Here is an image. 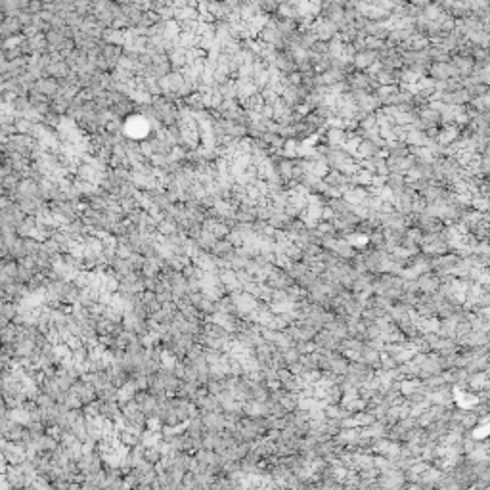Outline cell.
Returning <instances> with one entry per match:
<instances>
[{
	"label": "cell",
	"mask_w": 490,
	"mask_h": 490,
	"mask_svg": "<svg viewBox=\"0 0 490 490\" xmlns=\"http://www.w3.org/2000/svg\"><path fill=\"white\" fill-rule=\"evenodd\" d=\"M2 479L10 490H23L35 481L36 475H25L21 465H8L6 471L2 473Z\"/></svg>",
	"instance_id": "obj_1"
},
{
	"label": "cell",
	"mask_w": 490,
	"mask_h": 490,
	"mask_svg": "<svg viewBox=\"0 0 490 490\" xmlns=\"http://www.w3.org/2000/svg\"><path fill=\"white\" fill-rule=\"evenodd\" d=\"M427 73H429L431 79L437 81V83H444V81H448V79L459 77L458 71H456V67L450 63V61H448V63H433V65H429Z\"/></svg>",
	"instance_id": "obj_2"
},
{
	"label": "cell",
	"mask_w": 490,
	"mask_h": 490,
	"mask_svg": "<svg viewBox=\"0 0 490 490\" xmlns=\"http://www.w3.org/2000/svg\"><path fill=\"white\" fill-rule=\"evenodd\" d=\"M450 63L456 67L458 75L461 79H467L473 71H475V61H473L469 56H456L454 60H450Z\"/></svg>",
	"instance_id": "obj_3"
},
{
	"label": "cell",
	"mask_w": 490,
	"mask_h": 490,
	"mask_svg": "<svg viewBox=\"0 0 490 490\" xmlns=\"http://www.w3.org/2000/svg\"><path fill=\"white\" fill-rule=\"evenodd\" d=\"M33 90H36L38 94L46 96V98H52L58 94V81L56 79H50V77H44V79H38L35 85H33Z\"/></svg>",
	"instance_id": "obj_4"
},
{
	"label": "cell",
	"mask_w": 490,
	"mask_h": 490,
	"mask_svg": "<svg viewBox=\"0 0 490 490\" xmlns=\"http://www.w3.org/2000/svg\"><path fill=\"white\" fill-rule=\"evenodd\" d=\"M377 60H379V54L377 52L364 50V52H358L354 58H352V67H356V69H368V67L373 65Z\"/></svg>",
	"instance_id": "obj_5"
},
{
	"label": "cell",
	"mask_w": 490,
	"mask_h": 490,
	"mask_svg": "<svg viewBox=\"0 0 490 490\" xmlns=\"http://www.w3.org/2000/svg\"><path fill=\"white\" fill-rule=\"evenodd\" d=\"M71 75V69L67 67L65 61H52L46 69V77L50 79H56V81H63Z\"/></svg>",
	"instance_id": "obj_6"
},
{
	"label": "cell",
	"mask_w": 490,
	"mask_h": 490,
	"mask_svg": "<svg viewBox=\"0 0 490 490\" xmlns=\"http://www.w3.org/2000/svg\"><path fill=\"white\" fill-rule=\"evenodd\" d=\"M377 146L375 144H371V142L368 140H362L358 144V148H356V152H354V157L358 159H371L377 155Z\"/></svg>",
	"instance_id": "obj_7"
},
{
	"label": "cell",
	"mask_w": 490,
	"mask_h": 490,
	"mask_svg": "<svg viewBox=\"0 0 490 490\" xmlns=\"http://www.w3.org/2000/svg\"><path fill=\"white\" fill-rule=\"evenodd\" d=\"M102 40L105 44H113V46H124V31H117V29H105L104 35H102Z\"/></svg>",
	"instance_id": "obj_8"
},
{
	"label": "cell",
	"mask_w": 490,
	"mask_h": 490,
	"mask_svg": "<svg viewBox=\"0 0 490 490\" xmlns=\"http://www.w3.org/2000/svg\"><path fill=\"white\" fill-rule=\"evenodd\" d=\"M347 138V132L343 128H330L328 130V144L332 150H341Z\"/></svg>",
	"instance_id": "obj_9"
},
{
	"label": "cell",
	"mask_w": 490,
	"mask_h": 490,
	"mask_svg": "<svg viewBox=\"0 0 490 490\" xmlns=\"http://www.w3.org/2000/svg\"><path fill=\"white\" fill-rule=\"evenodd\" d=\"M438 285H440V280H438L437 276H429V274H423L420 278V281H418V289L429 293V295L437 291Z\"/></svg>",
	"instance_id": "obj_10"
},
{
	"label": "cell",
	"mask_w": 490,
	"mask_h": 490,
	"mask_svg": "<svg viewBox=\"0 0 490 490\" xmlns=\"http://www.w3.org/2000/svg\"><path fill=\"white\" fill-rule=\"evenodd\" d=\"M232 251H234V247L228 244L226 240H216V244L211 247V255L214 259H226Z\"/></svg>",
	"instance_id": "obj_11"
},
{
	"label": "cell",
	"mask_w": 490,
	"mask_h": 490,
	"mask_svg": "<svg viewBox=\"0 0 490 490\" xmlns=\"http://www.w3.org/2000/svg\"><path fill=\"white\" fill-rule=\"evenodd\" d=\"M19 326H16L14 322H10L2 332H0V343L2 345H14L16 343V337H18Z\"/></svg>",
	"instance_id": "obj_12"
},
{
	"label": "cell",
	"mask_w": 490,
	"mask_h": 490,
	"mask_svg": "<svg viewBox=\"0 0 490 490\" xmlns=\"http://www.w3.org/2000/svg\"><path fill=\"white\" fill-rule=\"evenodd\" d=\"M155 230H157V232L161 234V236H163V238H169V236H173V234H176V232H178V226H176L173 220H169V218H163V220H159V222H157Z\"/></svg>",
	"instance_id": "obj_13"
},
{
	"label": "cell",
	"mask_w": 490,
	"mask_h": 490,
	"mask_svg": "<svg viewBox=\"0 0 490 490\" xmlns=\"http://www.w3.org/2000/svg\"><path fill=\"white\" fill-rule=\"evenodd\" d=\"M489 104H490L489 94L471 98V105L475 107V113H489Z\"/></svg>",
	"instance_id": "obj_14"
},
{
	"label": "cell",
	"mask_w": 490,
	"mask_h": 490,
	"mask_svg": "<svg viewBox=\"0 0 490 490\" xmlns=\"http://www.w3.org/2000/svg\"><path fill=\"white\" fill-rule=\"evenodd\" d=\"M18 312H19L18 305H14V303H4L2 308H0V314L4 316L8 322H14L16 316H18Z\"/></svg>",
	"instance_id": "obj_15"
},
{
	"label": "cell",
	"mask_w": 490,
	"mask_h": 490,
	"mask_svg": "<svg viewBox=\"0 0 490 490\" xmlns=\"http://www.w3.org/2000/svg\"><path fill=\"white\" fill-rule=\"evenodd\" d=\"M299 140H285L283 142V155L287 157H297Z\"/></svg>",
	"instance_id": "obj_16"
},
{
	"label": "cell",
	"mask_w": 490,
	"mask_h": 490,
	"mask_svg": "<svg viewBox=\"0 0 490 490\" xmlns=\"http://www.w3.org/2000/svg\"><path fill=\"white\" fill-rule=\"evenodd\" d=\"M8 324H10V322H8V320H6V318H4V316L0 314V332H2V330H4V328H6V326H8Z\"/></svg>",
	"instance_id": "obj_17"
},
{
	"label": "cell",
	"mask_w": 490,
	"mask_h": 490,
	"mask_svg": "<svg viewBox=\"0 0 490 490\" xmlns=\"http://www.w3.org/2000/svg\"><path fill=\"white\" fill-rule=\"evenodd\" d=\"M4 18H6V16H4V14H2V12H0V23H2V21H4Z\"/></svg>",
	"instance_id": "obj_18"
}]
</instances>
